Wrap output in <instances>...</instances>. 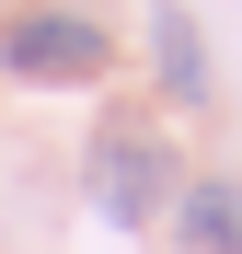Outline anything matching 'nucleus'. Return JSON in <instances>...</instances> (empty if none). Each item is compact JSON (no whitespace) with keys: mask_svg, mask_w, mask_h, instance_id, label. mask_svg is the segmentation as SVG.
I'll return each instance as SVG.
<instances>
[{"mask_svg":"<svg viewBox=\"0 0 242 254\" xmlns=\"http://www.w3.org/2000/svg\"><path fill=\"white\" fill-rule=\"evenodd\" d=\"M173 196H185V162H173V139H161L150 116H115L104 139H93V208H104L115 231H150Z\"/></svg>","mask_w":242,"mask_h":254,"instance_id":"obj_1","label":"nucleus"},{"mask_svg":"<svg viewBox=\"0 0 242 254\" xmlns=\"http://www.w3.org/2000/svg\"><path fill=\"white\" fill-rule=\"evenodd\" d=\"M0 69H12V81H47V93H58V81H104L115 69V35L93 12H12V23H0Z\"/></svg>","mask_w":242,"mask_h":254,"instance_id":"obj_2","label":"nucleus"},{"mask_svg":"<svg viewBox=\"0 0 242 254\" xmlns=\"http://www.w3.org/2000/svg\"><path fill=\"white\" fill-rule=\"evenodd\" d=\"M173 231H185V254H242V174H185Z\"/></svg>","mask_w":242,"mask_h":254,"instance_id":"obj_3","label":"nucleus"},{"mask_svg":"<svg viewBox=\"0 0 242 254\" xmlns=\"http://www.w3.org/2000/svg\"><path fill=\"white\" fill-rule=\"evenodd\" d=\"M150 69H161V93H173V104H208V47H196V12H173V0L150 12Z\"/></svg>","mask_w":242,"mask_h":254,"instance_id":"obj_4","label":"nucleus"}]
</instances>
